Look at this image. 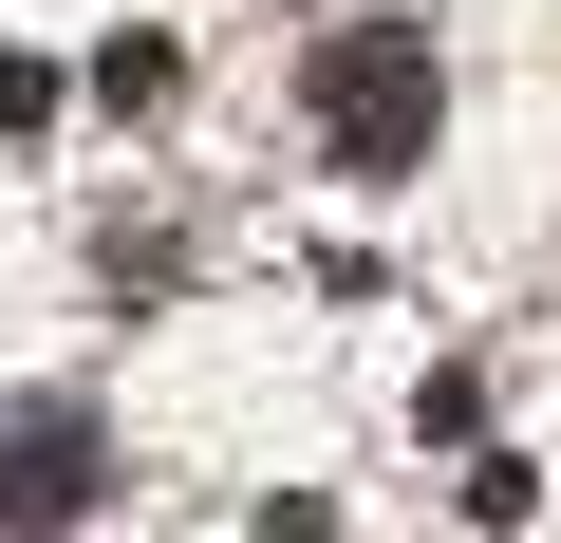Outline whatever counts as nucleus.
Segmentation results:
<instances>
[{"label": "nucleus", "instance_id": "f257e3e1", "mask_svg": "<svg viewBox=\"0 0 561 543\" xmlns=\"http://www.w3.org/2000/svg\"><path fill=\"white\" fill-rule=\"evenodd\" d=\"M300 113H319V169H337V188H393V169H431V113H449V57H431V20H337V38L300 57Z\"/></svg>", "mask_w": 561, "mask_h": 543}, {"label": "nucleus", "instance_id": "20e7f679", "mask_svg": "<svg viewBox=\"0 0 561 543\" xmlns=\"http://www.w3.org/2000/svg\"><path fill=\"white\" fill-rule=\"evenodd\" d=\"M0 132H57V76H38L20 38H0Z\"/></svg>", "mask_w": 561, "mask_h": 543}, {"label": "nucleus", "instance_id": "f03ea898", "mask_svg": "<svg viewBox=\"0 0 561 543\" xmlns=\"http://www.w3.org/2000/svg\"><path fill=\"white\" fill-rule=\"evenodd\" d=\"M113 506V412L94 394H0V543H76Z\"/></svg>", "mask_w": 561, "mask_h": 543}, {"label": "nucleus", "instance_id": "7ed1b4c3", "mask_svg": "<svg viewBox=\"0 0 561 543\" xmlns=\"http://www.w3.org/2000/svg\"><path fill=\"white\" fill-rule=\"evenodd\" d=\"M169 94H187L169 38H113V57H94V113H169Z\"/></svg>", "mask_w": 561, "mask_h": 543}]
</instances>
